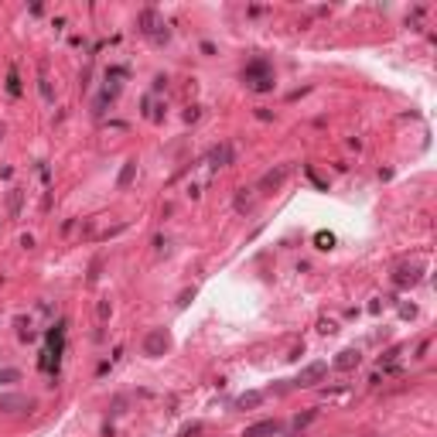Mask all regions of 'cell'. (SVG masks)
<instances>
[{
	"instance_id": "6da1fadb",
	"label": "cell",
	"mask_w": 437,
	"mask_h": 437,
	"mask_svg": "<svg viewBox=\"0 0 437 437\" xmlns=\"http://www.w3.org/2000/svg\"><path fill=\"white\" fill-rule=\"evenodd\" d=\"M243 82L253 89V92L273 89V65H270L266 59H253L246 68H243Z\"/></svg>"
},
{
	"instance_id": "7a4b0ae2",
	"label": "cell",
	"mask_w": 437,
	"mask_h": 437,
	"mask_svg": "<svg viewBox=\"0 0 437 437\" xmlns=\"http://www.w3.org/2000/svg\"><path fill=\"white\" fill-rule=\"evenodd\" d=\"M140 31H144L147 38H154V41H164L168 38V31H164V21H161V14L157 10H140Z\"/></svg>"
},
{
	"instance_id": "3957f363",
	"label": "cell",
	"mask_w": 437,
	"mask_h": 437,
	"mask_svg": "<svg viewBox=\"0 0 437 437\" xmlns=\"http://www.w3.org/2000/svg\"><path fill=\"white\" fill-rule=\"evenodd\" d=\"M168 345H171L168 331H164V328H154V331L144 338V355H164V349H168Z\"/></svg>"
},
{
	"instance_id": "277c9868",
	"label": "cell",
	"mask_w": 437,
	"mask_h": 437,
	"mask_svg": "<svg viewBox=\"0 0 437 437\" xmlns=\"http://www.w3.org/2000/svg\"><path fill=\"white\" fill-rule=\"evenodd\" d=\"M324 373H328V366H324V362H311V366H304V369H301L297 386H318Z\"/></svg>"
},
{
	"instance_id": "5b68a950",
	"label": "cell",
	"mask_w": 437,
	"mask_h": 437,
	"mask_svg": "<svg viewBox=\"0 0 437 437\" xmlns=\"http://www.w3.org/2000/svg\"><path fill=\"white\" fill-rule=\"evenodd\" d=\"M287 175H291V164H280L277 171H266L260 181V191H273V188H280L284 181H287Z\"/></svg>"
},
{
	"instance_id": "8992f818",
	"label": "cell",
	"mask_w": 437,
	"mask_h": 437,
	"mask_svg": "<svg viewBox=\"0 0 437 437\" xmlns=\"http://www.w3.org/2000/svg\"><path fill=\"white\" fill-rule=\"evenodd\" d=\"M277 431H280V427H277V420H263V424L246 427V434H243V437H273Z\"/></svg>"
},
{
	"instance_id": "52a82bcc",
	"label": "cell",
	"mask_w": 437,
	"mask_h": 437,
	"mask_svg": "<svg viewBox=\"0 0 437 437\" xmlns=\"http://www.w3.org/2000/svg\"><path fill=\"white\" fill-rule=\"evenodd\" d=\"M420 280V266H400L396 270V284L400 287H410V284H417Z\"/></svg>"
},
{
	"instance_id": "ba28073f",
	"label": "cell",
	"mask_w": 437,
	"mask_h": 437,
	"mask_svg": "<svg viewBox=\"0 0 437 437\" xmlns=\"http://www.w3.org/2000/svg\"><path fill=\"white\" fill-rule=\"evenodd\" d=\"M359 359H362V355H359L355 349L338 352V359H335V369H355V366H359Z\"/></svg>"
},
{
	"instance_id": "9c48e42d",
	"label": "cell",
	"mask_w": 437,
	"mask_h": 437,
	"mask_svg": "<svg viewBox=\"0 0 437 437\" xmlns=\"http://www.w3.org/2000/svg\"><path fill=\"white\" fill-rule=\"evenodd\" d=\"M263 403V393H243V396H239V400H236V407H260Z\"/></svg>"
},
{
	"instance_id": "30bf717a",
	"label": "cell",
	"mask_w": 437,
	"mask_h": 437,
	"mask_svg": "<svg viewBox=\"0 0 437 437\" xmlns=\"http://www.w3.org/2000/svg\"><path fill=\"white\" fill-rule=\"evenodd\" d=\"M229 157H233V150H229V144H222V147H215V150H212V161H215L219 168H222V164H226Z\"/></svg>"
},
{
	"instance_id": "8fae6325",
	"label": "cell",
	"mask_w": 437,
	"mask_h": 437,
	"mask_svg": "<svg viewBox=\"0 0 437 437\" xmlns=\"http://www.w3.org/2000/svg\"><path fill=\"white\" fill-rule=\"evenodd\" d=\"M133 171H137V161H126V168H123V175H120V188H126V185L133 181Z\"/></svg>"
},
{
	"instance_id": "7c38bea8",
	"label": "cell",
	"mask_w": 437,
	"mask_h": 437,
	"mask_svg": "<svg viewBox=\"0 0 437 437\" xmlns=\"http://www.w3.org/2000/svg\"><path fill=\"white\" fill-rule=\"evenodd\" d=\"M314 243H318V250H331V246H335V236H331V233H318V236H314Z\"/></svg>"
},
{
	"instance_id": "4fadbf2b",
	"label": "cell",
	"mask_w": 437,
	"mask_h": 437,
	"mask_svg": "<svg viewBox=\"0 0 437 437\" xmlns=\"http://www.w3.org/2000/svg\"><path fill=\"white\" fill-rule=\"evenodd\" d=\"M198 434H202V424H191V427H185L181 437H198Z\"/></svg>"
}]
</instances>
